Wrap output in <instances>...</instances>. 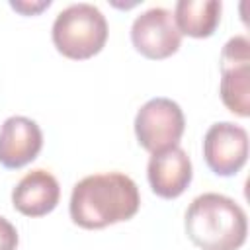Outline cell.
<instances>
[{
	"instance_id": "1",
	"label": "cell",
	"mask_w": 250,
	"mask_h": 250,
	"mask_svg": "<svg viewBox=\"0 0 250 250\" xmlns=\"http://www.w3.org/2000/svg\"><path fill=\"white\" fill-rule=\"evenodd\" d=\"M141 207V193L133 178L123 172H104L74 184L68 213L74 225L98 230L129 221Z\"/></svg>"
},
{
	"instance_id": "2",
	"label": "cell",
	"mask_w": 250,
	"mask_h": 250,
	"mask_svg": "<svg viewBox=\"0 0 250 250\" xmlns=\"http://www.w3.org/2000/svg\"><path fill=\"white\" fill-rule=\"evenodd\" d=\"M184 229L201 250H238L246 242L248 219L232 197L207 191L186 209Z\"/></svg>"
},
{
	"instance_id": "3",
	"label": "cell",
	"mask_w": 250,
	"mask_h": 250,
	"mask_svg": "<svg viewBox=\"0 0 250 250\" xmlns=\"http://www.w3.org/2000/svg\"><path fill=\"white\" fill-rule=\"evenodd\" d=\"M51 37L62 57L84 61L104 49L107 41V21L94 4H70L57 14Z\"/></svg>"
},
{
	"instance_id": "4",
	"label": "cell",
	"mask_w": 250,
	"mask_h": 250,
	"mask_svg": "<svg viewBox=\"0 0 250 250\" xmlns=\"http://www.w3.org/2000/svg\"><path fill=\"white\" fill-rule=\"evenodd\" d=\"M186 129L182 107L170 98H152L135 115V137L150 154L178 146Z\"/></svg>"
},
{
	"instance_id": "5",
	"label": "cell",
	"mask_w": 250,
	"mask_h": 250,
	"mask_svg": "<svg viewBox=\"0 0 250 250\" xmlns=\"http://www.w3.org/2000/svg\"><path fill=\"white\" fill-rule=\"evenodd\" d=\"M221 100L238 117L250 115V41L230 37L221 51Z\"/></svg>"
},
{
	"instance_id": "6",
	"label": "cell",
	"mask_w": 250,
	"mask_h": 250,
	"mask_svg": "<svg viewBox=\"0 0 250 250\" xmlns=\"http://www.w3.org/2000/svg\"><path fill=\"white\" fill-rule=\"evenodd\" d=\"M131 43L146 59L160 61L172 57L182 45L174 14L160 6L139 14L131 25Z\"/></svg>"
},
{
	"instance_id": "7",
	"label": "cell",
	"mask_w": 250,
	"mask_h": 250,
	"mask_svg": "<svg viewBox=\"0 0 250 250\" xmlns=\"http://www.w3.org/2000/svg\"><path fill=\"white\" fill-rule=\"evenodd\" d=\"M203 158L217 176L229 178L240 172L248 160L246 129L230 121L213 123L203 137Z\"/></svg>"
},
{
	"instance_id": "8",
	"label": "cell",
	"mask_w": 250,
	"mask_h": 250,
	"mask_svg": "<svg viewBox=\"0 0 250 250\" xmlns=\"http://www.w3.org/2000/svg\"><path fill=\"white\" fill-rule=\"evenodd\" d=\"M191 160L182 146H170L148 158L146 178L152 191L162 199L180 197L191 184Z\"/></svg>"
},
{
	"instance_id": "9",
	"label": "cell",
	"mask_w": 250,
	"mask_h": 250,
	"mask_svg": "<svg viewBox=\"0 0 250 250\" xmlns=\"http://www.w3.org/2000/svg\"><path fill=\"white\" fill-rule=\"evenodd\" d=\"M43 148L39 125L23 115L8 117L0 127V164L8 170L23 168L33 162Z\"/></svg>"
},
{
	"instance_id": "10",
	"label": "cell",
	"mask_w": 250,
	"mask_h": 250,
	"mask_svg": "<svg viewBox=\"0 0 250 250\" xmlns=\"http://www.w3.org/2000/svg\"><path fill=\"white\" fill-rule=\"evenodd\" d=\"M61 199L57 178L43 170L27 172L12 189V205L25 217H43L51 213Z\"/></svg>"
},
{
	"instance_id": "11",
	"label": "cell",
	"mask_w": 250,
	"mask_h": 250,
	"mask_svg": "<svg viewBox=\"0 0 250 250\" xmlns=\"http://www.w3.org/2000/svg\"><path fill=\"white\" fill-rule=\"evenodd\" d=\"M223 4L219 0H178L174 21L182 35L195 39L211 37L221 21Z\"/></svg>"
},
{
	"instance_id": "12",
	"label": "cell",
	"mask_w": 250,
	"mask_h": 250,
	"mask_svg": "<svg viewBox=\"0 0 250 250\" xmlns=\"http://www.w3.org/2000/svg\"><path fill=\"white\" fill-rule=\"evenodd\" d=\"M18 242H20V236L16 227L6 217L0 215V250H16Z\"/></svg>"
},
{
	"instance_id": "13",
	"label": "cell",
	"mask_w": 250,
	"mask_h": 250,
	"mask_svg": "<svg viewBox=\"0 0 250 250\" xmlns=\"http://www.w3.org/2000/svg\"><path fill=\"white\" fill-rule=\"evenodd\" d=\"M10 6L14 10H18L20 14H23V16H35L41 10L49 8L51 0H41V2H10Z\"/></svg>"
}]
</instances>
